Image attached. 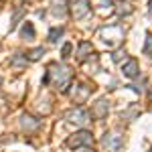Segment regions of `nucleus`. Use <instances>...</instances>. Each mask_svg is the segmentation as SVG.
Instances as JSON below:
<instances>
[{"mask_svg":"<svg viewBox=\"0 0 152 152\" xmlns=\"http://www.w3.org/2000/svg\"><path fill=\"white\" fill-rule=\"evenodd\" d=\"M20 35H23V39H33V37H35V28H33V24H31V23H24Z\"/></svg>","mask_w":152,"mask_h":152,"instance_id":"f8f14e48","label":"nucleus"},{"mask_svg":"<svg viewBox=\"0 0 152 152\" xmlns=\"http://www.w3.org/2000/svg\"><path fill=\"white\" fill-rule=\"evenodd\" d=\"M150 97H152V89H150Z\"/></svg>","mask_w":152,"mask_h":152,"instance_id":"412c9836","label":"nucleus"},{"mask_svg":"<svg viewBox=\"0 0 152 152\" xmlns=\"http://www.w3.org/2000/svg\"><path fill=\"white\" fill-rule=\"evenodd\" d=\"M10 65H14V67H23V65H26V59H24L23 55H16V57L10 61Z\"/></svg>","mask_w":152,"mask_h":152,"instance_id":"dca6fc26","label":"nucleus"},{"mask_svg":"<svg viewBox=\"0 0 152 152\" xmlns=\"http://www.w3.org/2000/svg\"><path fill=\"white\" fill-rule=\"evenodd\" d=\"M81 152H95V150H91V148H83Z\"/></svg>","mask_w":152,"mask_h":152,"instance_id":"6ab92c4d","label":"nucleus"},{"mask_svg":"<svg viewBox=\"0 0 152 152\" xmlns=\"http://www.w3.org/2000/svg\"><path fill=\"white\" fill-rule=\"evenodd\" d=\"M0 81H2V77H0Z\"/></svg>","mask_w":152,"mask_h":152,"instance_id":"4be33fe9","label":"nucleus"},{"mask_svg":"<svg viewBox=\"0 0 152 152\" xmlns=\"http://www.w3.org/2000/svg\"><path fill=\"white\" fill-rule=\"evenodd\" d=\"M71 77H73V73H71L69 67H65V65H57V63H53L51 67H49L47 75H45V83H53L57 89L61 91H65L67 89V85H69Z\"/></svg>","mask_w":152,"mask_h":152,"instance_id":"f257e3e1","label":"nucleus"},{"mask_svg":"<svg viewBox=\"0 0 152 152\" xmlns=\"http://www.w3.org/2000/svg\"><path fill=\"white\" fill-rule=\"evenodd\" d=\"M53 14L55 16H63L65 14V0H55L53 2Z\"/></svg>","mask_w":152,"mask_h":152,"instance_id":"9b49d317","label":"nucleus"},{"mask_svg":"<svg viewBox=\"0 0 152 152\" xmlns=\"http://www.w3.org/2000/svg\"><path fill=\"white\" fill-rule=\"evenodd\" d=\"M91 2H94L97 8H102V10H105V8L110 10L112 8V0H91Z\"/></svg>","mask_w":152,"mask_h":152,"instance_id":"2eb2a0df","label":"nucleus"},{"mask_svg":"<svg viewBox=\"0 0 152 152\" xmlns=\"http://www.w3.org/2000/svg\"><path fill=\"white\" fill-rule=\"evenodd\" d=\"M124 35V31H122V26H107V28H102V37H104V41L110 45V47H114L120 43V37Z\"/></svg>","mask_w":152,"mask_h":152,"instance_id":"39448f33","label":"nucleus"},{"mask_svg":"<svg viewBox=\"0 0 152 152\" xmlns=\"http://www.w3.org/2000/svg\"><path fill=\"white\" fill-rule=\"evenodd\" d=\"M150 14H152V4H150Z\"/></svg>","mask_w":152,"mask_h":152,"instance_id":"aec40b11","label":"nucleus"},{"mask_svg":"<svg viewBox=\"0 0 152 152\" xmlns=\"http://www.w3.org/2000/svg\"><path fill=\"white\" fill-rule=\"evenodd\" d=\"M144 53L152 57V35H148V37H146V47H144Z\"/></svg>","mask_w":152,"mask_h":152,"instance_id":"f3484780","label":"nucleus"},{"mask_svg":"<svg viewBox=\"0 0 152 152\" xmlns=\"http://www.w3.org/2000/svg\"><path fill=\"white\" fill-rule=\"evenodd\" d=\"M107 110H110L107 102H105V99H99V102H97V104L91 107V118H95V120H102V118L107 116Z\"/></svg>","mask_w":152,"mask_h":152,"instance_id":"0eeeda50","label":"nucleus"},{"mask_svg":"<svg viewBox=\"0 0 152 152\" xmlns=\"http://www.w3.org/2000/svg\"><path fill=\"white\" fill-rule=\"evenodd\" d=\"M61 35H63V26H55V28H51V33H49V41H51V43H57Z\"/></svg>","mask_w":152,"mask_h":152,"instance_id":"ddd939ff","label":"nucleus"},{"mask_svg":"<svg viewBox=\"0 0 152 152\" xmlns=\"http://www.w3.org/2000/svg\"><path fill=\"white\" fill-rule=\"evenodd\" d=\"M43 55H45V49H43V47H37V49H33V51L28 53V59H31V61H37V59L43 57Z\"/></svg>","mask_w":152,"mask_h":152,"instance_id":"4468645a","label":"nucleus"},{"mask_svg":"<svg viewBox=\"0 0 152 152\" xmlns=\"http://www.w3.org/2000/svg\"><path fill=\"white\" fill-rule=\"evenodd\" d=\"M91 51H94L91 43H87V41H85V43H81V47H79V59H81V61H85V59L89 57V53H91Z\"/></svg>","mask_w":152,"mask_h":152,"instance_id":"1a4fd4ad","label":"nucleus"},{"mask_svg":"<svg viewBox=\"0 0 152 152\" xmlns=\"http://www.w3.org/2000/svg\"><path fill=\"white\" fill-rule=\"evenodd\" d=\"M71 14L75 18H83L85 14H89V0H71Z\"/></svg>","mask_w":152,"mask_h":152,"instance_id":"423d86ee","label":"nucleus"},{"mask_svg":"<svg viewBox=\"0 0 152 152\" xmlns=\"http://www.w3.org/2000/svg\"><path fill=\"white\" fill-rule=\"evenodd\" d=\"M122 69H124V75H126V77H130V79L136 77V75H138V61H136V59H128Z\"/></svg>","mask_w":152,"mask_h":152,"instance_id":"6e6552de","label":"nucleus"},{"mask_svg":"<svg viewBox=\"0 0 152 152\" xmlns=\"http://www.w3.org/2000/svg\"><path fill=\"white\" fill-rule=\"evenodd\" d=\"M65 118H67V122H69V124L81 126V128L87 124V122H89V114H87L83 107H73V110H69Z\"/></svg>","mask_w":152,"mask_h":152,"instance_id":"7ed1b4c3","label":"nucleus"},{"mask_svg":"<svg viewBox=\"0 0 152 152\" xmlns=\"http://www.w3.org/2000/svg\"><path fill=\"white\" fill-rule=\"evenodd\" d=\"M23 126H24V130H35V128H39V120H35L31 116H23Z\"/></svg>","mask_w":152,"mask_h":152,"instance_id":"9d476101","label":"nucleus"},{"mask_svg":"<svg viewBox=\"0 0 152 152\" xmlns=\"http://www.w3.org/2000/svg\"><path fill=\"white\" fill-rule=\"evenodd\" d=\"M71 47H73V45H71V43H67V45H65V47H63V57H65V59L69 57V53H71Z\"/></svg>","mask_w":152,"mask_h":152,"instance_id":"a211bd4d","label":"nucleus"},{"mask_svg":"<svg viewBox=\"0 0 152 152\" xmlns=\"http://www.w3.org/2000/svg\"><path fill=\"white\" fill-rule=\"evenodd\" d=\"M89 144H94V136L87 130H81V132L73 134L69 140H67V146L69 148H79V146H89Z\"/></svg>","mask_w":152,"mask_h":152,"instance_id":"f03ea898","label":"nucleus"},{"mask_svg":"<svg viewBox=\"0 0 152 152\" xmlns=\"http://www.w3.org/2000/svg\"><path fill=\"white\" fill-rule=\"evenodd\" d=\"M102 144H104V148H107V152H120L124 148V136H120V134H105L102 138Z\"/></svg>","mask_w":152,"mask_h":152,"instance_id":"20e7f679","label":"nucleus"}]
</instances>
